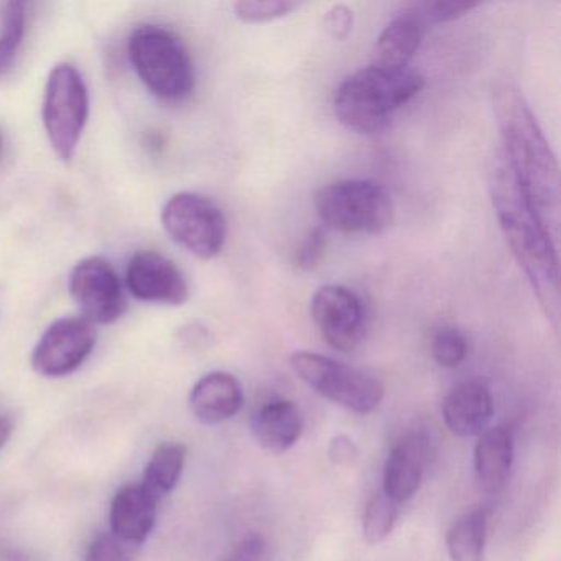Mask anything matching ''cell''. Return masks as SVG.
I'll return each mask as SVG.
<instances>
[{"mask_svg":"<svg viewBox=\"0 0 561 561\" xmlns=\"http://www.w3.org/2000/svg\"><path fill=\"white\" fill-rule=\"evenodd\" d=\"M494 113L504 142L502 156L525 198L558 244L561 182L557 156L518 88L507 83L495 88Z\"/></svg>","mask_w":561,"mask_h":561,"instance_id":"cell-1","label":"cell"},{"mask_svg":"<svg viewBox=\"0 0 561 561\" xmlns=\"http://www.w3.org/2000/svg\"><path fill=\"white\" fill-rule=\"evenodd\" d=\"M290 364L294 373L318 396L351 412L367 415L382 402L386 392L382 380L366 370L310 351L291 354Z\"/></svg>","mask_w":561,"mask_h":561,"instance_id":"cell-6","label":"cell"},{"mask_svg":"<svg viewBox=\"0 0 561 561\" xmlns=\"http://www.w3.org/2000/svg\"><path fill=\"white\" fill-rule=\"evenodd\" d=\"M27 12L22 2H9L5 5L4 22L0 28V77L11 71L15 58L21 51L25 37Z\"/></svg>","mask_w":561,"mask_h":561,"instance_id":"cell-22","label":"cell"},{"mask_svg":"<svg viewBox=\"0 0 561 561\" xmlns=\"http://www.w3.org/2000/svg\"><path fill=\"white\" fill-rule=\"evenodd\" d=\"M423 27L402 11L377 38L373 65L380 68H407L422 44Z\"/></svg>","mask_w":561,"mask_h":561,"instance_id":"cell-19","label":"cell"},{"mask_svg":"<svg viewBox=\"0 0 561 561\" xmlns=\"http://www.w3.org/2000/svg\"><path fill=\"white\" fill-rule=\"evenodd\" d=\"M311 318L328 346L351 353L363 343L367 317L363 300L353 288L324 285L311 300Z\"/></svg>","mask_w":561,"mask_h":561,"instance_id":"cell-10","label":"cell"},{"mask_svg":"<svg viewBox=\"0 0 561 561\" xmlns=\"http://www.w3.org/2000/svg\"><path fill=\"white\" fill-rule=\"evenodd\" d=\"M489 190L512 255L524 272L545 317L558 328L561 310L558 244L525 198L502 153L494 159L489 172Z\"/></svg>","mask_w":561,"mask_h":561,"instance_id":"cell-2","label":"cell"},{"mask_svg":"<svg viewBox=\"0 0 561 561\" xmlns=\"http://www.w3.org/2000/svg\"><path fill=\"white\" fill-rule=\"evenodd\" d=\"M70 291L91 323L113 324L126 313V297L116 268L103 257H88L75 265Z\"/></svg>","mask_w":561,"mask_h":561,"instance_id":"cell-11","label":"cell"},{"mask_svg":"<svg viewBox=\"0 0 561 561\" xmlns=\"http://www.w3.org/2000/svg\"><path fill=\"white\" fill-rule=\"evenodd\" d=\"M327 244L328 239L323 229H311L301 242L300 248H298L297 254H295V265L300 271H317L323 262L324 254H327Z\"/></svg>","mask_w":561,"mask_h":561,"instance_id":"cell-27","label":"cell"},{"mask_svg":"<svg viewBox=\"0 0 561 561\" xmlns=\"http://www.w3.org/2000/svg\"><path fill=\"white\" fill-rule=\"evenodd\" d=\"M0 152H2V139H0Z\"/></svg>","mask_w":561,"mask_h":561,"instance_id":"cell-33","label":"cell"},{"mask_svg":"<svg viewBox=\"0 0 561 561\" xmlns=\"http://www.w3.org/2000/svg\"><path fill=\"white\" fill-rule=\"evenodd\" d=\"M328 455H330L331 461H333L334 465L350 466L356 461L357 448L356 445H354L353 439L341 435L336 436V438L331 442Z\"/></svg>","mask_w":561,"mask_h":561,"instance_id":"cell-31","label":"cell"},{"mask_svg":"<svg viewBox=\"0 0 561 561\" xmlns=\"http://www.w3.org/2000/svg\"><path fill=\"white\" fill-rule=\"evenodd\" d=\"M478 2H468V0H435V2H416L403 8V12L410 18L415 19L423 28L426 25L445 24V22L458 21L465 18L469 12L478 9Z\"/></svg>","mask_w":561,"mask_h":561,"instance_id":"cell-24","label":"cell"},{"mask_svg":"<svg viewBox=\"0 0 561 561\" xmlns=\"http://www.w3.org/2000/svg\"><path fill=\"white\" fill-rule=\"evenodd\" d=\"M84 561H130L123 541L113 534H101L91 541Z\"/></svg>","mask_w":561,"mask_h":561,"instance_id":"cell-28","label":"cell"},{"mask_svg":"<svg viewBox=\"0 0 561 561\" xmlns=\"http://www.w3.org/2000/svg\"><path fill=\"white\" fill-rule=\"evenodd\" d=\"M96 346V328L87 318L65 317L47 328L34 353L35 373L50 379L70 376L93 353Z\"/></svg>","mask_w":561,"mask_h":561,"instance_id":"cell-9","label":"cell"},{"mask_svg":"<svg viewBox=\"0 0 561 561\" xmlns=\"http://www.w3.org/2000/svg\"><path fill=\"white\" fill-rule=\"evenodd\" d=\"M514 462V436L505 426L485 428L474 448V471L482 491L497 494L507 484Z\"/></svg>","mask_w":561,"mask_h":561,"instance_id":"cell-18","label":"cell"},{"mask_svg":"<svg viewBox=\"0 0 561 561\" xmlns=\"http://www.w3.org/2000/svg\"><path fill=\"white\" fill-rule=\"evenodd\" d=\"M435 446L432 435L423 428L410 430L390 449L383 468V494L400 502L409 501L423 481L426 465Z\"/></svg>","mask_w":561,"mask_h":561,"instance_id":"cell-13","label":"cell"},{"mask_svg":"<svg viewBox=\"0 0 561 561\" xmlns=\"http://www.w3.org/2000/svg\"><path fill=\"white\" fill-rule=\"evenodd\" d=\"M301 432L304 416L300 409L290 400H271L252 413V436L265 451H287L300 439Z\"/></svg>","mask_w":561,"mask_h":561,"instance_id":"cell-17","label":"cell"},{"mask_svg":"<svg viewBox=\"0 0 561 561\" xmlns=\"http://www.w3.org/2000/svg\"><path fill=\"white\" fill-rule=\"evenodd\" d=\"M265 550H267V543H265L264 537L251 534L236 545L226 561H264Z\"/></svg>","mask_w":561,"mask_h":561,"instance_id":"cell-30","label":"cell"},{"mask_svg":"<svg viewBox=\"0 0 561 561\" xmlns=\"http://www.w3.org/2000/svg\"><path fill=\"white\" fill-rule=\"evenodd\" d=\"M170 238L198 259L216 257L228 238V221L218 205L196 193H176L162 209Z\"/></svg>","mask_w":561,"mask_h":561,"instance_id":"cell-8","label":"cell"},{"mask_svg":"<svg viewBox=\"0 0 561 561\" xmlns=\"http://www.w3.org/2000/svg\"><path fill=\"white\" fill-rule=\"evenodd\" d=\"M129 58L150 93L183 103L195 91V67L179 35L160 25H140L129 38Z\"/></svg>","mask_w":561,"mask_h":561,"instance_id":"cell-4","label":"cell"},{"mask_svg":"<svg viewBox=\"0 0 561 561\" xmlns=\"http://www.w3.org/2000/svg\"><path fill=\"white\" fill-rule=\"evenodd\" d=\"M488 512L479 507L453 522L446 535L451 561H484Z\"/></svg>","mask_w":561,"mask_h":561,"instance_id":"cell-21","label":"cell"},{"mask_svg":"<svg viewBox=\"0 0 561 561\" xmlns=\"http://www.w3.org/2000/svg\"><path fill=\"white\" fill-rule=\"evenodd\" d=\"M242 387L238 377L222 370L206 374L190 392V410L203 425H219L241 410Z\"/></svg>","mask_w":561,"mask_h":561,"instance_id":"cell-16","label":"cell"},{"mask_svg":"<svg viewBox=\"0 0 561 561\" xmlns=\"http://www.w3.org/2000/svg\"><path fill=\"white\" fill-rule=\"evenodd\" d=\"M425 87L413 68H363L347 77L334 94V114L346 129L376 134Z\"/></svg>","mask_w":561,"mask_h":561,"instance_id":"cell-3","label":"cell"},{"mask_svg":"<svg viewBox=\"0 0 561 561\" xmlns=\"http://www.w3.org/2000/svg\"><path fill=\"white\" fill-rule=\"evenodd\" d=\"M494 415L491 390L481 380H465L449 390L443 400V419L453 435L479 436Z\"/></svg>","mask_w":561,"mask_h":561,"instance_id":"cell-14","label":"cell"},{"mask_svg":"<svg viewBox=\"0 0 561 561\" xmlns=\"http://www.w3.org/2000/svg\"><path fill=\"white\" fill-rule=\"evenodd\" d=\"M432 357L438 366L455 369L468 356V337L455 327H442L433 333Z\"/></svg>","mask_w":561,"mask_h":561,"instance_id":"cell-25","label":"cell"},{"mask_svg":"<svg viewBox=\"0 0 561 561\" xmlns=\"http://www.w3.org/2000/svg\"><path fill=\"white\" fill-rule=\"evenodd\" d=\"M157 501L142 484H127L111 502V534L126 543H142L157 518Z\"/></svg>","mask_w":561,"mask_h":561,"instance_id":"cell-15","label":"cell"},{"mask_svg":"<svg viewBox=\"0 0 561 561\" xmlns=\"http://www.w3.org/2000/svg\"><path fill=\"white\" fill-rule=\"evenodd\" d=\"M126 278L127 287L137 300L170 307H180L188 300L185 275L175 262L159 252H137L127 265Z\"/></svg>","mask_w":561,"mask_h":561,"instance_id":"cell-12","label":"cell"},{"mask_svg":"<svg viewBox=\"0 0 561 561\" xmlns=\"http://www.w3.org/2000/svg\"><path fill=\"white\" fill-rule=\"evenodd\" d=\"M12 435V423L8 416L0 415V449L8 445L9 439Z\"/></svg>","mask_w":561,"mask_h":561,"instance_id":"cell-32","label":"cell"},{"mask_svg":"<svg viewBox=\"0 0 561 561\" xmlns=\"http://www.w3.org/2000/svg\"><path fill=\"white\" fill-rule=\"evenodd\" d=\"M297 8L290 0H241L234 4V15L244 24H264L287 18Z\"/></svg>","mask_w":561,"mask_h":561,"instance_id":"cell-26","label":"cell"},{"mask_svg":"<svg viewBox=\"0 0 561 561\" xmlns=\"http://www.w3.org/2000/svg\"><path fill=\"white\" fill-rule=\"evenodd\" d=\"M42 114L51 149L61 162L70 163L90 117V93L73 65L61 64L51 70Z\"/></svg>","mask_w":561,"mask_h":561,"instance_id":"cell-7","label":"cell"},{"mask_svg":"<svg viewBox=\"0 0 561 561\" xmlns=\"http://www.w3.org/2000/svg\"><path fill=\"white\" fill-rule=\"evenodd\" d=\"M314 208L323 225L341 234H380L393 222L392 196L369 180L328 183L317 193Z\"/></svg>","mask_w":561,"mask_h":561,"instance_id":"cell-5","label":"cell"},{"mask_svg":"<svg viewBox=\"0 0 561 561\" xmlns=\"http://www.w3.org/2000/svg\"><path fill=\"white\" fill-rule=\"evenodd\" d=\"M399 517V504L383 492L367 502L363 515V537L369 545H379L392 534Z\"/></svg>","mask_w":561,"mask_h":561,"instance_id":"cell-23","label":"cell"},{"mask_svg":"<svg viewBox=\"0 0 561 561\" xmlns=\"http://www.w3.org/2000/svg\"><path fill=\"white\" fill-rule=\"evenodd\" d=\"M323 22L331 37L344 41L353 31L354 14L347 5L336 4L324 14Z\"/></svg>","mask_w":561,"mask_h":561,"instance_id":"cell-29","label":"cell"},{"mask_svg":"<svg viewBox=\"0 0 561 561\" xmlns=\"http://www.w3.org/2000/svg\"><path fill=\"white\" fill-rule=\"evenodd\" d=\"M186 453L183 443L165 442L157 446L140 482L157 501H162L179 484L185 469Z\"/></svg>","mask_w":561,"mask_h":561,"instance_id":"cell-20","label":"cell"}]
</instances>
